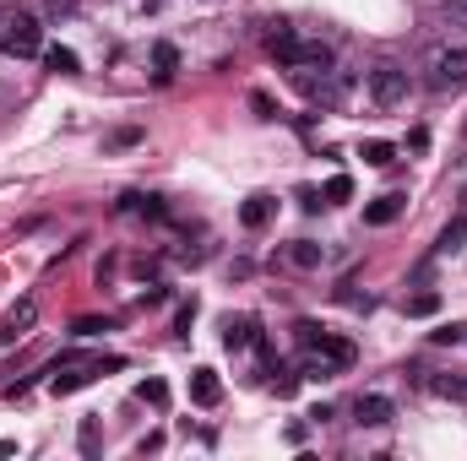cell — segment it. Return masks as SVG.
<instances>
[{
  "label": "cell",
  "instance_id": "ac0fdd59",
  "mask_svg": "<svg viewBox=\"0 0 467 461\" xmlns=\"http://www.w3.org/2000/svg\"><path fill=\"white\" fill-rule=\"evenodd\" d=\"M321 195H326V202H348V195H354V179H348V174H331Z\"/></svg>",
  "mask_w": 467,
  "mask_h": 461
},
{
  "label": "cell",
  "instance_id": "e0dca14e",
  "mask_svg": "<svg viewBox=\"0 0 467 461\" xmlns=\"http://www.w3.org/2000/svg\"><path fill=\"white\" fill-rule=\"evenodd\" d=\"M429 385H435V397H451V402L467 397V380H462V375H440V380H429Z\"/></svg>",
  "mask_w": 467,
  "mask_h": 461
},
{
  "label": "cell",
  "instance_id": "9a60e30c",
  "mask_svg": "<svg viewBox=\"0 0 467 461\" xmlns=\"http://www.w3.org/2000/svg\"><path fill=\"white\" fill-rule=\"evenodd\" d=\"M359 158H364L370 169H391V163H396V147H391V142H364Z\"/></svg>",
  "mask_w": 467,
  "mask_h": 461
},
{
  "label": "cell",
  "instance_id": "cb8c5ba5",
  "mask_svg": "<svg viewBox=\"0 0 467 461\" xmlns=\"http://www.w3.org/2000/svg\"><path fill=\"white\" fill-rule=\"evenodd\" d=\"M142 142V130H114V136H109V147H137Z\"/></svg>",
  "mask_w": 467,
  "mask_h": 461
},
{
  "label": "cell",
  "instance_id": "ffe728a7",
  "mask_svg": "<svg viewBox=\"0 0 467 461\" xmlns=\"http://www.w3.org/2000/svg\"><path fill=\"white\" fill-rule=\"evenodd\" d=\"M435 309H440V293H419V299H408V315H419V320L435 315Z\"/></svg>",
  "mask_w": 467,
  "mask_h": 461
},
{
  "label": "cell",
  "instance_id": "3957f363",
  "mask_svg": "<svg viewBox=\"0 0 467 461\" xmlns=\"http://www.w3.org/2000/svg\"><path fill=\"white\" fill-rule=\"evenodd\" d=\"M0 49L17 54V60H28V54L44 49V28H38L33 17H12V28H6V38H0Z\"/></svg>",
  "mask_w": 467,
  "mask_h": 461
},
{
  "label": "cell",
  "instance_id": "52a82bcc",
  "mask_svg": "<svg viewBox=\"0 0 467 461\" xmlns=\"http://www.w3.org/2000/svg\"><path fill=\"white\" fill-rule=\"evenodd\" d=\"M190 402H196V407H218V402H223L218 369H196V375H190Z\"/></svg>",
  "mask_w": 467,
  "mask_h": 461
},
{
  "label": "cell",
  "instance_id": "5bb4252c",
  "mask_svg": "<svg viewBox=\"0 0 467 461\" xmlns=\"http://www.w3.org/2000/svg\"><path fill=\"white\" fill-rule=\"evenodd\" d=\"M462 239H467V212L446 223V234H440V244H435V255H456V250H462Z\"/></svg>",
  "mask_w": 467,
  "mask_h": 461
},
{
  "label": "cell",
  "instance_id": "6da1fadb",
  "mask_svg": "<svg viewBox=\"0 0 467 461\" xmlns=\"http://www.w3.org/2000/svg\"><path fill=\"white\" fill-rule=\"evenodd\" d=\"M408 93H413V82H408V71H403L396 60H380L375 71H370V98H375V109H403Z\"/></svg>",
  "mask_w": 467,
  "mask_h": 461
},
{
  "label": "cell",
  "instance_id": "44dd1931",
  "mask_svg": "<svg viewBox=\"0 0 467 461\" xmlns=\"http://www.w3.org/2000/svg\"><path fill=\"white\" fill-rule=\"evenodd\" d=\"M77 337H98V332H109V320H98V315H82L77 325H71Z\"/></svg>",
  "mask_w": 467,
  "mask_h": 461
},
{
  "label": "cell",
  "instance_id": "2e32d148",
  "mask_svg": "<svg viewBox=\"0 0 467 461\" xmlns=\"http://www.w3.org/2000/svg\"><path fill=\"white\" fill-rule=\"evenodd\" d=\"M153 65H158V77H174V71H179V49H174L169 38H158V44H153Z\"/></svg>",
  "mask_w": 467,
  "mask_h": 461
},
{
  "label": "cell",
  "instance_id": "277c9868",
  "mask_svg": "<svg viewBox=\"0 0 467 461\" xmlns=\"http://www.w3.org/2000/svg\"><path fill=\"white\" fill-rule=\"evenodd\" d=\"M310 353H315V364H326L331 375H343V369H354V358H359V348H354L348 337H331V332H326V337H321V342H315Z\"/></svg>",
  "mask_w": 467,
  "mask_h": 461
},
{
  "label": "cell",
  "instance_id": "7c38bea8",
  "mask_svg": "<svg viewBox=\"0 0 467 461\" xmlns=\"http://www.w3.org/2000/svg\"><path fill=\"white\" fill-rule=\"evenodd\" d=\"M44 65H49V71H60V77H77V71H82L77 49H65V44H49V49H44Z\"/></svg>",
  "mask_w": 467,
  "mask_h": 461
},
{
  "label": "cell",
  "instance_id": "4fadbf2b",
  "mask_svg": "<svg viewBox=\"0 0 467 461\" xmlns=\"http://www.w3.org/2000/svg\"><path fill=\"white\" fill-rule=\"evenodd\" d=\"M255 337H261V332H255V320H250V315H239V320H229V332H223V348H229V353H239V348H250Z\"/></svg>",
  "mask_w": 467,
  "mask_h": 461
},
{
  "label": "cell",
  "instance_id": "ba28073f",
  "mask_svg": "<svg viewBox=\"0 0 467 461\" xmlns=\"http://www.w3.org/2000/svg\"><path fill=\"white\" fill-rule=\"evenodd\" d=\"M403 207H408V195H396V190H391V195H380V202L364 207V223H370V228H386V223L403 218Z\"/></svg>",
  "mask_w": 467,
  "mask_h": 461
},
{
  "label": "cell",
  "instance_id": "30bf717a",
  "mask_svg": "<svg viewBox=\"0 0 467 461\" xmlns=\"http://www.w3.org/2000/svg\"><path fill=\"white\" fill-rule=\"evenodd\" d=\"M294 65L299 71H331V44H299V54H294Z\"/></svg>",
  "mask_w": 467,
  "mask_h": 461
},
{
  "label": "cell",
  "instance_id": "9c48e42d",
  "mask_svg": "<svg viewBox=\"0 0 467 461\" xmlns=\"http://www.w3.org/2000/svg\"><path fill=\"white\" fill-rule=\"evenodd\" d=\"M272 212H278V202H272V195H250V202L239 207V223L255 234V228H266V223H272Z\"/></svg>",
  "mask_w": 467,
  "mask_h": 461
},
{
  "label": "cell",
  "instance_id": "7a4b0ae2",
  "mask_svg": "<svg viewBox=\"0 0 467 461\" xmlns=\"http://www.w3.org/2000/svg\"><path fill=\"white\" fill-rule=\"evenodd\" d=\"M429 82H435L440 93H462V87H467V49H440V54L429 60Z\"/></svg>",
  "mask_w": 467,
  "mask_h": 461
},
{
  "label": "cell",
  "instance_id": "7402d4cb",
  "mask_svg": "<svg viewBox=\"0 0 467 461\" xmlns=\"http://www.w3.org/2000/svg\"><path fill=\"white\" fill-rule=\"evenodd\" d=\"M250 109H255L261 119H278V103H272V98H266V93H250Z\"/></svg>",
  "mask_w": 467,
  "mask_h": 461
},
{
  "label": "cell",
  "instance_id": "5b68a950",
  "mask_svg": "<svg viewBox=\"0 0 467 461\" xmlns=\"http://www.w3.org/2000/svg\"><path fill=\"white\" fill-rule=\"evenodd\" d=\"M354 418H359L364 429H386V424L396 418V402H391V397H380V391H364V397L354 402Z\"/></svg>",
  "mask_w": 467,
  "mask_h": 461
},
{
  "label": "cell",
  "instance_id": "8992f818",
  "mask_svg": "<svg viewBox=\"0 0 467 461\" xmlns=\"http://www.w3.org/2000/svg\"><path fill=\"white\" fill-rule=\"evenodd\" d=\"M33 320H38V299H22L6 320H0V348L17 342V337H28V332H33Z\"/></svg>",
  "mask_w": 467,
  "mask_h": 461
},
{
  "label": "cell",
  "instance_id": "d4e9b609",
  "mask_svg": "<svg viewBox=\"0 0 467 461\" xmlns=\"http://www.w3.org/2000/svg\"><path fill=\"white\" fill-rule=\"evenodd\" d=\"M190 320H196V304H179V320H174V325H179V337L190 332Z\"/></svg>",
  "mask_w": 467,
  "mask_h": 461
},
{
  "label": "cell",
  "instance_id": "d6986e66",
  "mask_svg": "<svg viewBox=\"0 0 467 461\" xmlns=\"http://www.w3.org/2000/svg\"><path fill=\"white\" fill-rule=\"evenodd\" d=\"M137 397H142V402H153V407H163V402H169V385H163V380H142Z\"/></svg>",
  "mask_w": 467,
  "mask_h": 461
},
{
  "label": "cell",
  "instance_id": "8fae6325",
  "mask_svg": "<svg viewBox=\"0 0 467 461\" xmlns=\"http://www.w3.org/2000/svg\"><path fill=\"white\" fill-rule=\"evenodd\" d=\"M321 260H326V250H321L315 239H294V244H288V267H299V272H315Z\"/></svg>",
  "mask_w": 467,
  "mask_h": 461
},
{
  "label": "cell",
  "instance_id": "603a6c76",
  "mask_svg": "<svg viewBox=\"0 0 467 461\" xmlns=\"http://www.w3.org/2000/svg\"><path fill=\"white\" fill-rule=\"evenodd\" d=\"M435 342H462L467 337V325H440V332H429Z\"/></svg>",
  "mask_w": 467,
  "mask_h": 461
},
{
  "label": "cell",
  "instance_id": "484cf974",
  "mask_svg": "<svg viewBox=\"0 0 467 461\" xmlns=\"http://www.w3.org/2000/svg\"><path fill=\"white\" fill-rule=\"evenodd\" d=\"M49 6H54V12H65V6H71V0H49Z\"/></svg>",
  "mask_w": 467,
  "mask_h": 461
}]
</instances>
